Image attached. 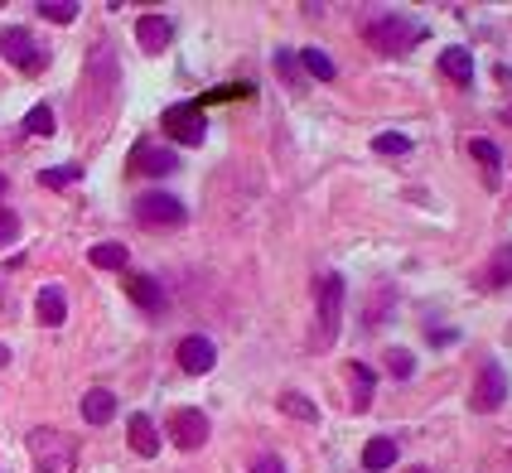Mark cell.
Segmentation results:
<instances>
[{"label": "cell", "instance_id": "6da1fadb", "mask_svg": "<svg viewBox=\"0 0 512 473\" xmlns=\"http://www.w3.org/2000/svg\"><path fill=\"white\" fill-rule=\"evenodd\" d=\"M29 459H34V473H73L78 464V445L63 435V430H29Z\"/></svg>", "mask_w": 512, "mask_h": 473}, {"label": "cell", "instance_id": "7a4b0ae2", "mask_svg": "<svg viewBox=\"0 0 512 473\" xmlns=\"http://www.w3.org/2000/svg\"><path fill=\"white\" fill-rule=\"evenodd\" d=\"M421 39H426V25L411 20V15H377L368 25V44L382 49V54H406V49H416Z\"/></svg>", "mask_w": 512, "mask_h": 473}, {"label": "cell", "instance_id": "3957f363", "mask_svg": "<svg viewBox=\"0 0 512 473\" xmlns=\"http://www.w3.org/2000/svg\"><path fill=\"white\" fill-rule=\"evenodd\" d=\"M160 126H165V136L179 140V145H203V140H208V121H203L199 102H179V107H170V112L160 116Z\"/></svg>", "mask_w": 512, "mask_h": 473}, {"label": "cell", "instance_id": "277c9868", "mask_svg": "<svg viewBox=\"0 0 512 473\" xmlns=\"http://www.w3.org/2000/svg\"><path fill=\"white\" fill-rule=\"evenodd\" d=\"M0 54H5V63H15L20 73H39V68H44V49H39L34 34L20 25L0 29Z\"/></svg>", "mask_w": 512, "mask_h": 473}, {"label": "cell", "instance_id": "5b68a950", "mask_svg": "<svg viewBox=\"0 0 512 473\" xmlns=\"http://www.w3.org/2000/svg\"><path fill=\"white\" fill-rule=\"evenodd\" d=\"M319 343L339 334V319H343V276H319Z\"/></svg>", "mask_w": 512, "mask_h": 473}, {"label": "cell", "instance_id": "8992f818", "mask_svg": "<svg viewBox=\"0 0 512 473\" xmlns=\"http://www.w3.org/2000/svg\"><path fill=\"white\" fill-rule=\"evenodd\" d=\"M170 440L174 449H203L208 445V416L194 406H179L170 416Z\"/></svg>", "mask_w": 512, "mask_h": 473}, {"label": "cell", "instance_id": "52a82bcc", "mask_svg": "<svg viewBox=\"0 0 512 473\" xmlns=\"http://www.w3.org/2000/svg\"><path fill=\"white\" fill-rule=\"evenodd\" d=\"M136 218H141V223H155V227H174V223H184L189 213H184V203L174 194H160V189H155V194L136 198Z\"/></svg>", "mask_w": 512, "mask_h": 473}, {"label": "cell", "instance_id": "ba28073f", "mask_svg": "<svg viewBox=\"0 0 512 473\" xmlns=\"http://www.w3.org/2000/svg\"><path fill=\"white\" fill-rule=\"evenodd\" d=\"M474 411H498L503 401H508V372L498 367V362H488L484 372H479V382H474Z\"/></svg>", "mask_w": 512, "mask_h": 473}, {"label": "cell", "instance_id": "9c48e42d", "mask_svg": "<svg viewBox=\"0 0 512 473\" xmlns=\"http://www.w3.org/2000/svg\"><path fill=\"white\" fill-rule=\"evenodd\" d=\"M170 39H174L170 15H141V20H136V44H141L145 54H165Z\"/></svg>", "mask_w": 512, "mask_h": 473}, {"label": "cell", "instance_id": "30bf717a", "mask_svg": "<svg viewBox=\"0 0 512 473\" xmlns=\"http://www.w3.org/2000/svg\"><path fill=\"white\" fill-rule=\"evenodd\" d=\"M213 362H218V348L208 343L203 334H189L179 343V367L189 372V377H203V372H213Z\"/></svg>", "mask_w": 512, "mask_h": 473}, {"label": "cell", "instance_id": "8fae6325", "mask_svg": "<svg viewBox=\"0 0 512 473\" xmlns=\"http://www.w3.org/2000/svg\"><path fill=\"white\" fill-rule=\"evenodd\" d=\"M34 314H39V324L58 329V324L68 319V295H63V285H44V290L34 295Z\"/></svg>", "mask_w": 512, "mask_h": 473}, {"label": "cell", "instance_id": "7c38bea8", "mask_svg": "<svg viewBox=\"0 0 512 473\" xmlns=\"http://www.w3.org/2000/svg\"><path fill=\"white\" fill-rule=\"evenodd\" d=\"M174 165H179V155L160 150V145H136L131 150V169H141V174H174Z\"/></svg>", "mask_w": 512, "mask_h": 473}, {"label": "cell", "instance_id": "4fadbf2b", "mask_svg": "<svg viewBox=\"0 0 512 473\" xmlns=\"http://www.w3.org/2000/svg\"><path fill=\"white\" fill-rule=\"evenodd\" d=\"M126 295H131L141 309H150V314L165 309V290H160V280L155 276H126Z\"/></svg>", "mask_w": 512, "mask_h": 473}, {"label": "cell", "instance_id": "5bb4252c", "mask_svg": "<svg viewBox=\"0 0 512 473\" xmlns=\"http://www.w3.org/2000/svg\"><path fill=\"white\" fill-rule=\"evenodd\" d=\"M126 435H131V449H136L141 459H155V454H160V430H155L150 416H131Z\"/></svg>", "mask_w": 512, "mask_h": 473}, {"label": "cell", "instance_id": "9a60e30c", "mask_svg": "<svg viewBox=\"0 0 512 473\" xmlns=\"http://www.w3.org/2000/svg\"><path fill=\"white\" fill-rule=\"evenodd\" d=\"M343 372H348V387H353V411H368L372 387H377V377H372V367H368V362H348Z\"/></svg>", "mask_w": 512, "mask_h": 473}, {"label": "cell", "instance_id": "2e32d148", "mask_svg": "<svg viewBox=\"0 0 512 473\" xmlns=\"http://www.w3.org/2000/svg\"><path fill=\"white\" fill-rule=\"evenodd\" d=\"M116 416V396L107 387H92L83 396V420L87 425H107V420Z\"/></svg>", "mask_w": 512, "mask_h": 473}, {"label": "cell", "instance_id": "e0dca14e", "mask_svg": "<svg viewBox=\"0 0 512 473\" xmlns=\"http://www.w3.org/2000/svg\"><path fill=\"white\" fill-rule=\"evenodd\" d=\"M440 68H445V78H455L459 87L474 83V58H469V49H445V54H440Z\"/></svg>", "mask_w": 512, "mask_h": 473}, {"label": "cell", "instance_id": "ac0fdd59", "mask_svg": "<svg viewBox=\"0 0 512 473\" xmlns=\"http://www.w3.org/2000/svg\"><path fill=\"white\" fill-rule=\"evenodd\" d=\"M392 464H397V445H392L387 435H377V440H368V445H363V469L382 473V469H392Z\"/></svg>", "mask_w": 512, "mask_h": 473}, {"label": "cell", "instance_id": "d6986e66", "mask_svg": "<svg viewBox=\"0 0 512 473\" xmlns=\"http://www.w3.org/2000/svg\"><path fill=\"white\" fill-rule=\"evenodd\" d=\"M295 63H305V73H310V78H319V83H334V78H339L334 58L324 54V49H300V58H295Z\"/></svg>", "mask_w": 512, "mask_h": 473}, {"label": "cell", "instance_id": "ffe728a7", "mask_svg": "<svg viewBox=\"0 0 512 473\" xmlns=\"http://www.w3.org/2000/svg\"><path fill=\"white\" fill-rule=\"evenodd\" d=\"M126 256H131V251L121 247V242H97V247L87 251V261H92L97 271H121V266H126Z\"/></svg>", "mask_w": 512, "mask_h": 473}, {"label": "cell", "instance_id": "44dd1931", "mask_svg": "<svg viewBox=\"0 0 512 473\" xmlns=\"http://www.w3.org/2000/svg\"><path fill=\"white\" fill-rule=\"evenodd\" d=\"M39 20H49V25H73V20H78V5H73V0H39Z\"/></svg>", "mask_w": 512, "mask_h": 473}, {"label": "cell", "instance_id": "7402d4cb", "mask_svg": "<svg viewBox=\"0 0 512 473\" xmlns=\"http://www.w3.org/2000/svg\"><path fill=\"white\" fill-rule=\"evenodd\" d=\"M281 411H285V416H295V420H305V425H314V420H319L314 401H310V396H300V391H285V396H281Z\"/></svg>", "mask_w": 512, "mask_h": 473}, {"label": "cell", "instance_id": "603a6c76", "mask_svg": "<svg viewBox=\"0 0 512 473\" xmlns=\"http://www.w3.org/2000/svg\"><path fill=\"white\" fill-rule=\"evenodd\" d=\"M488 290H498V285H508L512 280V247H503L498 256H493V266H488Z\"/></svg>", "mask_w": 512, "mask_h": 473}, {"label": "cell", "instance_id": "cb8c5ba5", "mask_svg": "<svg viewBox=\"0 0 512 473\" xmlns=\"http://www.w3.org/2000/svg\"><path fill=\"white\" fill-rule=\"evenodd\" d=\"M39 179H44L49 189H68V184H78V179H83V169L78 165H54V169H44Z\"/></svg>", "mask_w": 512, "mask_h": 473}, {"label": "cell", "instance_id": "d4e9b609", "mask_svg": "<svg viewBox=\"0 0 512 473\" xmlns=\"http://www.w3.org/2000/svg\"><path fill=\"white\" fill-rule=\"evenodd\" d=\"M469 150H474V160H479V165H484L488 174H493V169L503 165V155H498V145H493V140H484V136H474V140H469Z\"/></svg>", "mask_w": 512, "mask_h": 473}, {"label": "cell", "instance_id": "484cf974", "mask_svg": "<svg viewBox=\"0 0 512 473\" xmlns=\"http://www.w3.org/2000/svg\"><path fill=\"white\" fill-rule=\"evenodd\" d=\"M372 150H377V155H406V150H411V136H401V131H382V136L372 140Z\"/></svg>", "mask_w": 512, "mask_h": 473}, {"label": "cell", "instance_id": "4316f807", "mask_svg": "<svg viewBox=\"0 0 512 473\" xmlns=\"http://www.w3.org/2000/svg\"><path fill=\"white\" fill-rule=\"evenodd\" d=\"M25 131L29 136H54V112H49V107H34V112L25 116Z\"/></svg>", "mask_w": 512, "mask_h": 473}, {"label": "cell", "instance_id": "83f0119b", "mask_svg": "<svg viewBox=\"0 0 512 473\" xmlns=\"http://www.w3.org/2000/svg\"><path fill=\"white\" fill-rule=\"evenodd\" d=\"M387 367H392V377H411V372H416V358H411L406 348H387Z\"/></svg>", "mask_w": 512, "mask_h": 473}, {"label": "cell", "instance_id": "f1b7e54d", "mask_svg": "<svg viewBox=\"0 0 512 473\" xmlns=\"http://www.w3.org/2000/svg\"><path fill=\"white\" fill-rule=\"evenodd\" d=\"M15 237H20V218L10 208H0V247H10Z\"/></svg>", "mask_w": 512, "mask_h": 473}, {"label": "cell", "instance_id": "f546056e", "mask_svg": "<svg viewBox=\"0 0 512 473\" xmlns=\"http://www.w3.org/2000/svg\"><path fill=\"white\" fill-rule=\"evenodd\" d=\"M252 473H285V464L276 459V454H261V459L252 464Z\"/></svg>", "mask_w": 512, "mask_h": 473}, {"label": "cell", "instance_id": "4dcf8cb0", "mask_svg": "<svg viewBox=\"0 0 512 473\" xmlns=\"http://www.w3.org/2000/svg\"><path fill=\"white\" fill-rule=\"evenodd\" d=\"M5 362H10V348H0V367H5Z\"/></svg>", "mask_w": 512, "mask_h": 473}, {"label": "cell", "instance_id": "1f68e13d", "mask_svg": "<svg viewBox=\"0 0 512 473\" xmlns=\"http://www.w3.org/2000/svg\"><path fill=\"white\" fill-rule=\"evenodd\" d=\"M0 194H5V174H0Z\"/></svg>", "mask_w": 512, "mask_h": 473}, {"label": "cell", "instance_id": "d6a6232c", "mask_svg": "<svg viewBox=\"0 0 512 473\" xmlns=\"http://www.w3.org/2000/svg\"><path fill=\"white\" fill-rule=\"evenodd\" d=\"M411 473H426V469H411Z\"/></svg>", "mask_w": 512, "mask_h": 473}]
</instances>
